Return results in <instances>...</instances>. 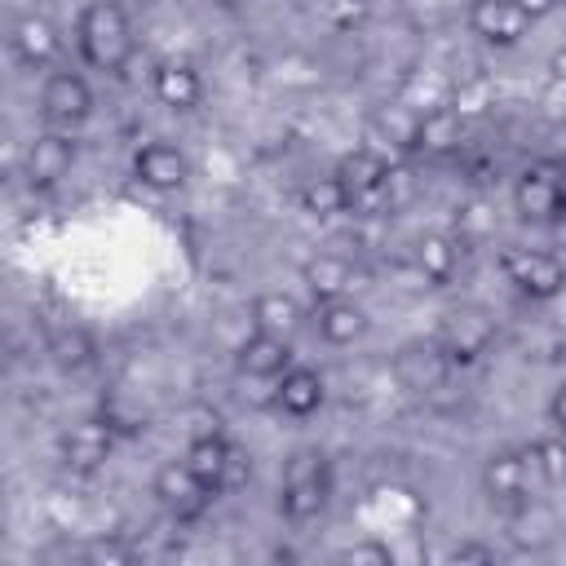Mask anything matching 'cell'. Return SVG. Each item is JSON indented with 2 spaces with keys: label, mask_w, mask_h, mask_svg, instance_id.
I'll return each mask as SVG.
<instances>
[{
  "label": "cell",
  "mask_w": 566,
  "mask_h": 566,
  "mask_svg": "<svg viewBox=\"0 0 566 566\" xmlns=\"http://www.w3.org/2000/svg\"><path fill=\"white\" fill-rule=\"evenodd\" d=\"M301 279H305V287H310L314 305H323V301H336V296L349 292L354 265H349L345 256H336V252H318V256H310V261L301 265Z\"/></svg>",
  "instance_id": "d6986e66"
},
{
  "label": "cell",
  "mask_w": 566,
  "mask_h": 566,
  "mask_svg": "<svg viewBox=\"0 0 566 566\" xmlns=\"http://www.w3.org/2000/svg\"><path fill=\"white\" fill-rule=\"evenodd\" d=\"M49 358H53L57 371H84V367H93L97 345H93V336L84 327H57L49 336Z\"/></svg>",
  "instance_id": "d4e9b609"
},
{
  "label": "cell",
  "mask_w": 566,
  "mask_h": 566,
  "mask_svg": "<svg viewBox=\"0 0 566 566\" xmlns=\"http://www.w3.org/2000/svg\"><path fill=\"white\" fill-rule=\"evenodd\" d=\"M380 195H385V208H389V212H402V208L416 199V177H411V168H407V164H389Z\"/></svg>",
  "instance_id": "4316f807"
},
{
  "label": "cell",
  "mask_w": 566,
  "mask_h": 566,
  "mask_svg": "<svg viewBox=\"0 0 566 566\" xmlns=\"http://www.w3.org/2000/svg\"><path fill=\"white\" fill-rule=\"evenodd\" d=\"M323 504H327V460H323V451L301 447V451H292V455L283 460L279 513H283L287 522L305 526V522H314V517L323 513Z\"/></svg>",
  "instance_id": "7a4b0ae2"
},
{
  "label": "cell",
  "mask_w": 566,
  "mask_h": 566,
  "mask_svg": "<svg viewBox=\"0 0 566 566\" xmlns=\"http://www.w3.org/2000/svg\"><path fill=\"white\" fill-rule=\"evenodd\" d=\"M323 398H327V389H323V376H318V371H310V367H287V371L279 376L274 402H279L287 416L305 420V416H314V411L323 407Z\"/></svg>",
  "instance_id": "ac0fdd59"
},
{
  "label": "cell",
  "mask_w": 566,
  "mask_h": 566,
  "mask_svg": "<svg viewBox=\"0 0 566 566\" xmlns=\"http://www.w3.org/2000/svg\"><path fill=\"white\" fill-rule=\"evenodd\" d=\"M451 358H447V349L438 345V336H420V340H407V345H398V354H394V380H398V389H407V394H433V389H442L447 385V376H451Z\"/></svg>",
  "instance_id": "8992f818"
},
{
  "label": "cell",
  "mask_w": 566,
  "mask_h": 566,
  "mask_svg": "<svg viewBox=\"0 0 566 566\" xmlns=\"http://www.w3.org/2000/svg\"><path fill=\"white\" fill-rule=\"evenodd\" d=\"M305 323V310L296 296L287 292H261L252 301V332H270V336H283L292 340V332Z\"/></svg>",
  "instance_id": "44dd1931"
},
{
  "label": "cell",
  "mask_w": 566,
  "mask_h": 566,
  "mask_svg": "<svg viewBox=\"0 0 566 566\" xmlns=\"http://www.w3.org/2000/svg\"><path fill=\"white\" fill-rule=\"evenodd\" d=\"M389 557H394V553H389L385 544H376V539H363V544H349V548H340V553H336V562H354V566H358V562L385 566Z\"/></svg>",
  "instance_id": "f546056e"
},
{
  "label": "cell",
  "mask_w": 566,
  "mask_h": 566,
  "mask_svg": "<svg viewBox=\"0 0 566 566\" xmlns=\"http://www.w3.org/2000/svg\"><path fill=\"white\" fill-rule=\"evenodd\" d=\"M451 562H495V548H491V544H473V539H464V544L451 548Z\"/></svg>",
  "instance_id": "1f68e13d"
},
{
  "label": "cell",
  "mask_w": 566,
  "mask_h": 566,
  "mask_svg": "<svg viewBox=\"0 0 566 566\" xmlns=\"http://www.w3.org/2000/svg\"><path fill=\"white\" fill-rule=\"evenodd\" d=\"M460 133H464V115L460 106H433L416 119V137H411V150L424 155V159H442L460 146Z\"/></svg>",
  "instance_id": "9a60e30c"
},
{
  "label": "cell",
  "mask_w": 566,
  "mask_h": 566,
  "mask_svg": "<svg viewBox=\"0 0 566 566\" xmlns=\"http://www.w3.org/2000/svg\"><path fill=\"white\" fill-rule=\"evenodd\" d=\"M230 451H234V447H230L217 429H203V433L190 438V447H186V464H190V473H195L203 486H212V491L221 495V478H226Z\"/></svg>",
  "instance_id": "ffe728a7"
},
{
  "label": "cell",
  "mask_w": 566,
  "mask_h": 566,
  "mask_svg": "<svg viewBox=\"0 0 566 566\" xmlns=\"http://www.w3.org/2000/svg\"><path fill=\"white\" fill-rule=\"evenodd\" d=\"M150 491H155V500H159L172 517H199V513L212 504V495H217L212 486H203V482L190 473L186 460H168V464H159Z\"/></svg>",
  "instance_id": "ba28073f"
},
{
  "label": "cell",
  "mask_w": 566,
  "mask_h": 566,
  "mask_svg": "<svg viewBox=\"0 0 566 566\" xmlns=\"http://www.w3.org/2000/svg\"><path fill=\"white\" fill-rule=\"evenodd\" d=\"M548 424L557 429V433H566V380L553 389V398H548Z\"/></svg>",
  "instance_id": "d6a6232c"
},
{
  "label": "cell",
  "mask_w": 566,
  "mask_h": 566,
  "mask_svg": "<svg viewBox=\"0 0 566 566\" xmlns=\"http://www.w3.org/2000/svg\"><path fill=\"white\" fill-rule=\"evenodd\" d=\"M438 345L447 349V358L455 367H469V363H478L495 345V318L482 305H455V310L442 314Z\"/></svg>",
  "instance_id": "5b68a950"
},
{
  "label": "cell",
  "mask_w": 566,
  "mask_h": 566,
  "mask_svg": "<svg viewBox=\"0 0 566 566\" xmlns=\"http://www.w3.org/2000/svg\"><path fill=\"white\" fill-rule=\"evenodd\" d=\"M548 66H553V80H562V84H566V44L553 53V62H548Z\"/></svg>",
  "instance_id": "e575fe53"
},
{
  "label": "cell",
  "mask_w": 566,
  "mask_h": 566,
  "mask_svg": "<svg viewBox=\"0 0 566 566\" xmlns=\"http://www.w3.org/2000/svg\"><path fill=\"white\" fill-rule=\"evenodd\" d=\"M301 212H310L314 221H332L340 212H349V190L340 186V177H314L301 186Z\"/></svg>",
  "instance_id": "cb8c5ba5"
},
{
  "label": "cell",
  "mask_w": 566,
  "mask_h": 566,
  "mask_svg": "<svg viewBox=\"0 0 566 566\" xmlns=\"http://www.w3.org/2000/svg\"><path fill=\"white\" fill-rule=\"evenodd\" d=\"M234 367L252 380H274L292 367V345L283 336H270V332H252L239 349H234Z\"/></svg>",
  "instance_id": "2e32d148"
},
{
  "label": "cell",
  "mask_w": 566,
  "mask_h": 566,
  "mask_svg": "<svg viewBox=\"0 0 566 566\" xmlns=\"http://www.w3.org/2000/svg\"><path fill=\"white\" fill-rule=\"evenodd\" d=\"M133 177H137L142 186L168 195V190H181V186H186L190 159H186L177 146H168V142H150V146H142V150L133 155Z\"/></svg>",
  "instance_id": "5bb4252c"
},
{
  "label": "cell",
  "mask_w": 566,
  "mask_h": 566,
  "mask_svg": "<svg viewBox=\"0 0 566 566\" xmlns=\"http://www.w3.org/2000/svg\"><path fill=\"white\" fill-rule=\"evenodd\" d=\"M248 478H252V460H248V455L234 447V451H230V464H226V478H221V495H226V491L248 486Z\"/></svg>",
  "instance_id": "4dcf8cb0"
},
{
  "label": "cell",
  "mask_w": 566,
  "mask_h": 566,
  "mask_svg": "<svg viewBox=\"0 0 566 566\" xmlns=\"http://www.w3.org/2000/svg\"><path fill=\"white\" fill-rule=\"evenodd\" d=\"M111 451H115V424H111V420H80V424H71L66 438H62V460H66V469H75V473H97V469H106Z\"/></svg>",
  "instance_id": "7c38bea8"
},
{
  "label": "cell",
  "mask_w": 566,
  "mask_h": 566,
  "mask_svg": "<svg viewBox=\"0 0 566 566\" xmlns=\"http://www.w3.org/2000/svg\"><path fill=\"white\" fill-rule=\"evenodd\" d=\"M155 97L168 106V111H195L203 102V80L190 62L181 57H168L155 66Z\"/></svg>",
  "instance_id": "e0dca14e"
},
{
  "label": "cell",
  "mask_w": 566,
  "mask_h": 566,
  "mask_svg": "<svg viewBox=\"0 0 566 566\" xmlns=\"http://www.w3.org/2000/svg\"><path fill=\"white\" fill-rule=\"evenodd\" d=\"M88 111H93V88L84 84V75H75V71H53V75L44 80V88H40V115H44L49 124L75 128V124L88 119Z\"/></svg>",
  "instance_id": "9c48e42d"
},
{
  "label": "cell",
  "mask_w": 566,
  "mask_h": 566,
  "mask_svg": "<svg viewBox=\"0 0 566 566\" xmlns=\"http://www.w3.org/2000/svg\"><path fill=\"white\" fill-rule=\"evenodd\" d=\"M75 44L93 71L119 75L133 57V22H128L124 4L119 0H88L80 9V22H75Z\"/></svg>",
  "instance_id": "6da1fadb"
},
{
  "label": "cell",
  "mask_w": 566,
  "mask_h": 566,
  "mask_svg": "<svg viewBox=\"0 0 566 566\" xmlns=\"http://www.w3.org/2000/svg\"><path fill=\"white\" fill-rule=\"evenodd\" d=\"M469 27L482 44H495V49H513L526 40L531 31V18L517 9V0H473L469 4Z\"/></svg>",
  "instance_id": "8fae6325"
},
{
  "label": "cell",
  "mask_w": 566,
  "mask_h": 566,
  "mask_svg": "<svg viewBox=\"0 0 566 566\" xmlns=\"http://www.w3.org/2000/svg\"><path fill=\"white\" fill-rule=\"evenodd\" d=\"M9 49H13V57L22 62V66H31V71H40V66H49L57 53H62V35H57V27H53V18H44V13H22L18 22H13V31H9Z\"/></svg>",
  "instance_id": "4fadbf2b"
},
{
  "label": "cell",
  "mask_w": 566,
  "mask_h": 566,
  "mask_svg": "<svg viewBox=\"0 0 566 566\" xmlns=\"http://www.w3.org/2000/svg\"><path fill=\"white\" fill-rule=\"evenodd\" d=\"M513 212L531 226H548L566 212V168L562 164H531L513 186Z\"/></svg>",
  "instance_id": "3957f363"
},
{
  "label": "cell",
  "mask_w": 566,
  "mask_h": 566,
  "mask_svg": "<svg viewBox=\"0 0 566 566\" xmlns=\"http://www.w3.org/2000/svg\"><path fill=\"white\" fill-rule=\"evenodd\" d=\"M318 13L336 31H354L367 18V0H318Z\"/></svg>",
  "instance_id": "f1b7e54d"
},
{
  "label": "cell",
  "mask_w": 566,
  "mask_h": 566,
  "mask_svg": "<svg viewBox=\"0 0 566 566\" xmlns=\"http://www.w3.org/2000/svg\"><path fill=\"white\" fill-rule=\"evenodd\" d=\"M314 327H318V336H323L327 345H354V340L367 332V314H363L354 301L336 296V301H323V305L314 310Z\"/></svg>",
  "instance_id": "7402d4cb"
},
{
  "label": "cell",
  "mask_w": 566,
  "mask_h": 566,
  "mask_svg": "<svg viewBox=\"0 0 566 566\" xmlns=\"http://www.w3.org/2000/svg\"><path fill=\"white\" fill-rule=\"evenodd\" d=\"M517 9H522L531 22H535V18H548V13L557 9V0H517Z\"/></svg>",
  "instance_id": "836d02e7"
},
{
  "label": "cell",
  "mask_w": 566,
  "mask_h": 566,
  "mask_svg": "<svg viewBox=\"0 0 566 566\" xmlns=\"http://www.w3.org/2000/svg\"><path fill=\"white\" fill-rule=\"evenodd\" d=\"M416 265H420V274H424L433 287H442V283H451V274H455V265H460V243H455L451 234H424V239L416 243Z\"/></svg>",
  "instance_id": "603a6c76"
},
{
  "label": "cell",
  "mask_w": 566,
  "mask_h": 566,
  "mask_svg": "<svg viewBox=\"0 0 566 566\" xmlns=\"http://www.w3.org/2000/svg\"><path fill=\"white\" fill-rule=\"evenodd\" d=\"M482 491L495 509H517L531 500V455L517 447H500L482 464Z\"/></svg>",
  "instance_id": "52a82bcc"
},
{
  "label": "cell",
  "mask_w": 566,
  "mask_h": 566,
  "mask_svg": "<svg viewBox=\"0 0 566 566\" xmlns=\"http://www.w3.org/2000/svg\"><path fill=\"white\" fill-rule=\"evenodd\" d=\"M75 164V142L66 133H40L22 150V181L31 190H53Z\"/></svg>",
  "instance_id": "30bf717a"
},
{
  "label": "cell",
  "mask_w": 566,
  "mask_h": 566,
  "mask_svg": "<svg viewBox=\"0 0 566 566\" xmlns=\"http://www.w3.org/2000/svg\"><path fill=\"white\" fill-rule=\"evenodd\" d=\"M88 566H124V562H133L137 557V548L128 544V539H88L84 544V553H80Z\"/></svg>",
  "instance_id": "83f0119b"
},
{
  "label": "cell",
  "mask_w": 566,
  "mask_h": 566,
  "mask_svg": "<svg viewBox=\"0 0 566 566\" xmlns=\"http://www.w3.org/2000/svg\"><path fill=\"white\" fill-rule=\"evenodd\" d=\"M526 455H531V469L544 473V482H566V433L531 442Z\"/></svg>",
  "instance_id": "484cf974"
},
{
  "label": "cell",
  "mask_w": 566,
  "mask_h": 566,
  "mask_svg": "<svg viewBox=\"0 0 566 566\" xmlns=\"http://www.w3.org/2000/svg\"><path fill=\"white\" fill-rule=\"evenodd\" d=\"M500 270L513 283V292H522L526 301H553L566 287L562 256H553L544 248H504L500 252Z\"/></svg>",
  "instance_id": "277c9868"
},
{
  "label": "cell",
  "mask_w": 566,
  "mask_h": 566,
  "mask_svg": "<svg viewBox=\"0 0 566 566\" xmlns=\"http://www.w3.org/2000/svg\"><path fill=\"white\" fill-rule=\"evenodd\" d=\"M221 4H239V0H221Z\"/></svg>",
  "instance_id": "d590c367"
}]
</instances>
